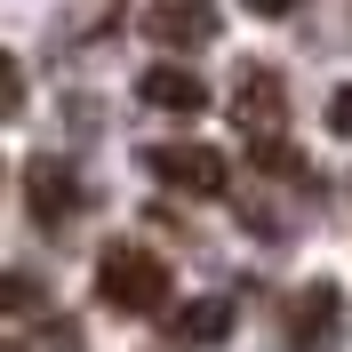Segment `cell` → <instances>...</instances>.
<instances>
[{
  "mask_svg": "<svg viewBox=\"0 0 352 352\" xmlns=\"http://www.w3.org/2000/svg\"><path fill=\"white\" fill-rule=\"evenodd\" d=\"M168 296H176L168 264L144 241H112L96 256V305H112V312H168Z\"/></svg>",
  "mask_w": 352,
  "mask_h": 352,
  "instance_id": "1",
  "label": "cell"
},
{
  "mask_svg": "<svg viewBox=\"0 0 352 352\" xmlns=\"http://www.w3.org/2000/svg\"><path fill=\"white\" fill-rule=\"evenodd\" d=\"M144 176H160L184 200H224L232 192V160L217 144H144Z\"/></svg>",
  "mask_w": 352,
  "mask_h": 352,
  "instance_id": "2",
  "label": "cell"
},
{
  "mask_svg": "<svg viewBox=\"0 0 352 352\" xmlns=\"http://www.w3.org/2000/svg\"><path fill=\"white\" fill-rule=\"evenodd\" d=\"M24 208H32V224H72L80 217V176L65 168V160H24Z\"/></svg>",
  "mask_w": 352,
  "mask_h": 352,
  "instance_id": "3",
  "label": "cell"
},
{
  "mask_svg": "<svg viewBox=\"0 0 352 352\" xmlns=\"http://www.w3.org/2000/svg\"><path fill=\"white\" fill-rule=\"evenodd\" d=\"M288 112V88L272 65H241V80H232V120H241V136H272Z\"/></svg>",
  "mask_w": 352,
  "mask_h": 352,
  "instance_id": "4",
  "label": "cell"
},
{
  "mask_svg": "<svg viewBox=\"0 0 352 352\" xmlns=\"http://www.w3.org/2000/svg\"><path fill=\"white\" fill-rule=\"evenodd\" d=\"M144 32L160 48H208L217 41V0H153L144 8Z\"/></svg>",
  "mask_w": 352,
  "mask_h": 352,
  "instance_id": "5",
  "label": "cell"
},
{
  "mask_svg": "<svg viewBox=\"0 0 352 352\" xmlns=\"http://www.w3.org/2000/svg\"><path fill=\"white\" fill-rule=\"evenodd\" d=\"M136 96L153 112H176V120H192V112H208V80H200L192 65H153L144 80H136Z\"/></svg>",
  "mask_w": 352,
  "mask_h": 352,
  "instance_id": "6",
  "label": "cell"
},
{
  "mask_svg": "<svg viewBox=\"0 0 352 352\" xmlns=\"http://www.w3.org/2000/svg\"><path fill=\"white\" fill-rule=\"evenodd\" d=\"M160 336H168V344H224V336H232V305H224V296H192V305L160 312Z\"/></svg>",
  "mask_w": 352,
  "mask_h": 352,
  "instance_id": "7",
  "label": "cell"
},
{
  "mask_svg": "<svg viewBox=\"0 0 352 352\" xmlns=\"http://www.w3.org/2000/svg\"><path fill=\"white\" fill-rule=\"evenodd\" d=\"M336 280H312V288H296V305H288V336L305 344V336H336Z\"/></svg>",
  "mask_w": 352,
  "mask_h": 352,
  "instance_id": "8",
  "label": "cell"
},
{
  "mask_svg": "<svg viewBox=\"0 0 352 352\" xmlns=\"http://www.w3.org/2000/svg\"><path fill=\"white\" fill-rule=\"evenodd\" d=\"M0 312H8V320H24V312H32V280H24V272H8V305H0Z\"/></svg>",
  "mask_w": 352,
  "mask_h": 352,
  "instance_id": "9",
  "label": "cell"
},
{
  "mask_svg": "<svg viewBox=\"0 0 352 352\" xmlns=\"http://www.w3.org/2000/svg\"><path fill=\"white\" fill-rule=\"evenodd\" d=\"M329 129L352 136V88H336V96H329Z\"/></svg>",
  "mask_w": 352,
  "mask_h": 352,
  "instance_id": "10",
  "label": "cell"
},
{
  "mask_svg": "<svg viewBox=\"0 0 352 352\" xmlns=\"http://www.w3.org/2000/svg\"><path fill=\"white\" fill-rule=\"evenodd\" d=\"M32 344H80V329L72 320H48V329H32Z\"/></svg>",
  "mask_w": 352,
  "mask_h": 352,
  "instance_id": "11",
  "label": "cell"
},
{
  "mask_svg": "<svg viewBox=\"0 0 352 352\" xmlns=\"http://www.w3.org/2000/svg\"><path fill=\"white\" fill-rule=\"evenodd\" d=\"M296 0H248V16H288Z\"/></svg>",
  "mask_w": 352,
  "mask_h": 352,
  "instance_id": "12",
  "label": "cell"
}]
</instances>
